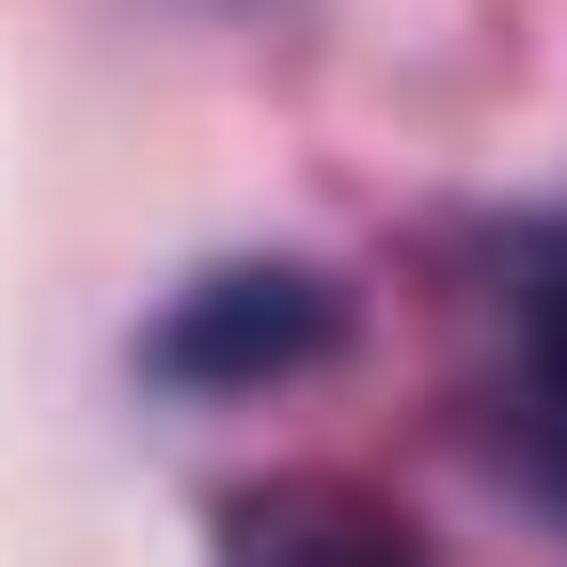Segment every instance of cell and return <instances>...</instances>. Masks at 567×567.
Masks as SVG:
<instances>
[{
  "label": "cell",
  "instance_id": "6da1fadb",
  "mask_svg": "<svg viewBox=\"0 0 567 567\" xmlns=\"http://www.w3.org/2000/svg\"><path fill=\"white\" fill-rule=\"evenodd\" d=\"M331 331H347V300L316 268H205L189 300L158 316V363L174 394H252V379H300V363H331Z\"/></svg>",
  "mask_w": 567,
  "mask_h": 567
},
{
  "label": "cell",
  "instance_id": "7a4b0ae2",
  "mask_svg": "<svg viewBox=\"0 0 567 567\" xmlns=\"http://www.w3.org/2000/svg\"><path fill=\"white\" fill-rule=\"evenodd\" d=\"M488 316H505V442L567 520V221H520L488 252Z\"/></svg>",
  "mask_w": 567,
  "mask_h": 567
},
{
  "label": "cell",
  "instance_id": "3957f363",
  "mask_svg": "<svg viewBox=\"0 0 567 567\" xmlns=\"http://www.w3.org/2000/svg\"><path fill=\"white\" fill-rule=\"evenodd\" d=\"M221 567H425V551H410V520H394V505H363V488L300 473V488H252V505H237Z\"/></svg>",
  "mask_w": 567,
  "mask_h": 567
}]
</instances>
